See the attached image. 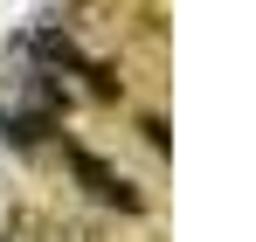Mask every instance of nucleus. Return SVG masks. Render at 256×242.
I'll return each mask as SVG.
<instances>
[{
	"instance_id": "1",
	"label": "nucleus",
	"mask_w": 256,
	"mask_h": 242,
	"mask_svg": "<svg viewBox=\"0 0 256 242\" xmlns=\"http://www.w3.org/2000/svg\"><path fill=\"white\" fill-rule=\"evenodd\" d=\"M70 166H76V180H84L97 201H111V208H138V187H132L118 166H104L97 152H84V146H70Z\"/></svg>"
},
{
	"instance_id": "2",
	"label": "nucleus",
	"mask_w": 256,
	"mask_h": 242,
	"mask_svg": "<svg viewBox=\"0 0 256 242\" xmlns=\"http://www.w3.org/2000/svg\"><path fill=\"white\" fill-rule=\"evenodd\" d=\"M0 242H76L62 222H48V214H35V208H14L7 222H0Z\"/></svg>"
}]
</instances>
